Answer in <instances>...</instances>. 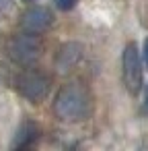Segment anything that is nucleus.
Wrapping results in <instances>:
<instances>
[{
    "label": "nucleus",
    "mask_w": 148,
    "mask_h": 151,
    "mask_svg": "<svg viewBox=\"0 0 148 151\" xmlns=\"http://www.w3.org/2000/svg\"><path fill=\"white\" fill-rule=\"evenodd\" d=\"M11 6V0H0V11H6Z\"/></svg>",
    "instance_id": "9b49d317"
},
{
    "label": "nucleus",
    "mask_w": 148,
    "mask_h": 151,
    "mask_svg": "<svg viewBox=\"0 0 148 151\" xmlns=\"http://www.w3.org/2000/svg\"><path fill=\"white\" fill-rule=\"evenodd\" d=\"M144 62H146V68H148V37L144 42Z\"/></svg>",
    "instance_id": "9d476101"
},
{
    "label": "nucleus",
    "mask_w": 148,
    "mask_h": 151,
    "mask_svg": "<svg viewBox=\"0 0 148 151\" xmlns=\"http://www.w3.org/2000/svg\"><path fill=\"white\" fill-rule=\"evenodd\" d=\"M52 23H54V15H52L50 9H45V6H31L23 15V19H21V29L27 31V33L39 35V33L47 31Z\"/></svg>",
    "instance_id": "39448f33"
},
{
    "label": "nucleus",
    "mask_w": 148,
    "mask_h": 151,
    "mask_svg": "<svg viewBox=\"0 0 148 151\" xmlns=\"http://www.w3.org/2000/svg\"><path fill=\"white\" fill-rule=\"evenodd\" d=\"M144 112L148 114V83L144 85Z\"/></svg>",
    "instance_id": "1a4fd4ad"
},
{
    "label": "nucleus",
    "mask_w": 148,
    "mask_h": 151,
    "mask_svg": "<svg viewBox=\"0 0 148 151\" xmlns=\"http://www.w3.org/2000/svg\"><path fill=\"white\" fill-rule=\"evenodd\" d=\"M54 2H56V6H58L60 11H72V9L76 6L78 0H54Z\"/></svg>",
    "instance_id": "6e6552de"
},
{
    "label": "nucleus",
    "mask_w": 148,
    "mask_h": 151,
    "mask_svg": "<svg viewBox=\"0 0 148 151\" xmlns=\"http://www.w3.org/2000/svg\"><path fill=\"white\" fill-rule=\"evenodd\" d=\"M37 137H39L37 124H33V122H23V124L19 126V130H17V134H15L11 147H13V149H25V147H31V145L37 141Z\"/></svg>",
    "instance_id": "0eeeda50"
},
{
    "label": "nucleus",
    "mask_w": 148,
    "mask_h": 151,
    "mask_svg": "<svg viewBox=\"0 0 148 151\" xmlns=\"http://www.w3.org/2000/svg\"><path fill=\"white\" fill-rule=\"evenodd\" d=\"M93 97L82 83H66L54 97V114L62 122H80L91 116Z\"/></svg>",
    "instance_id": "f257e3e1"
},
{
    "label": "nucleus",
    "mask_w": 148,
    "mask_h": 151,
    "mask_svg": "<svg viewBox=\"0 0 148 151\" xmlns=\"http://www.w3.org/2000/svg\"><path fill=\"white\" fill-rule=\"evenodd\" d=\"M15 85H17V91L23 97H27L31 101H39L50 91V77L43 75L41 70L31 68V70H23L15 79Z\"/></svg>",
    "instance_id": "7ed1b4c3"
},
{
    "label": "nucleus",
    "mask_w": 148,
    "mask_h": 151,
    "mask_svg": "<svg viewBox=\"0 0 148 151\" xmlns=\"http://www.w3.org/2000/svg\"><path fill=\"white\" fill-rule=\"evenodd\" d=\"M82 56V46L80 44H66L60 48L58 56H56V66L60 70H68L70 66H74Z\"/></svg>",
    "instance_id": "423d86ee"
},
{
    "label": "nucleus",
    "mask_w": 148,
    "mask_h": 151,
    "mask_svg": "<svg viewBox=\"0 0 148 151\" xmlns=\"http://www.w3.org/2000/svg\"><path fill=\"white\" fill-rule=\"evenodd\" d=\"M43 52V46H41V40L35 35V33H21V35H15L8 44V54L11 58L17 62V64H33Z\"/></svg>",
    "instance_id": "f03ea898"
},
{
    "label": "nucleus",
    "mask_w": 148,
    "mask_h": 151,
    "mask_svg": "<svg viewBox=\"0 0 148 151\" xmlns=\"http://www.w3.org/2000/svg\"><path fill=\"white\" fill-rule=\"evenodd\" d=\"M123 83L125 89L132 95H138L142 89V60H140V52L136 48V44H127L123 50Z\"/></svg>",
    "instance_id": "20e7f679"
},
{
    "label": "nucleus",
    "mask_w": 148,
    "mask_h": 151,
    "mask_svg": "<svg viewBox=\"0 0 148 151\" xmlns=\"http://www.w3.org/2000/svg\"><path fill=\"white\" fill-rule=\"evenodd\" d=\"M23 2H35V0H23Z\"/></svg>",
    "instance_id": "f8f14e48"
}]
</instances>
